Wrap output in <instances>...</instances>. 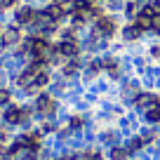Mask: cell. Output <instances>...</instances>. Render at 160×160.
<instances>
[{
	"instance_id": "6da1fadb",
	"label": "cell",
	"mask_w": 160,
	"mask_h": 160,
	"mask_svg": "<svg viewBox=\"0 0 160 160\" xmlns=\"http://www.w3.org/2000/svg\"><path fill=\"white\" fill-rule=\"evenodd\" d=\"M24 40V28L17 24H5L0 28V52H10V50H17Z\"/></svg>"
},
{
	"instance_id": "7a4b0ae2",
	"label": "cell",
	"mask_w": 160,
	"mask_h": 160,
	"mask_svg": "<svg viewBox=\"0 0 160 160\" xmlns=\"http://www.w3.org/2000/svg\"><path fill=\"white\" fill-rule=\"evenodd\" d=\"M118 21H120V14H108V12H104L101 17H97V19L92 21V28H94L101 38L113 40L115 35H118V31H120Z\"/></svg>"
},
{
	"instance_id": "3957f363",
	"label": "cell",
	"mask_w": 160,
	"mask_h": 160,
	"mask_svg": "<svg viewBox=\"0 0 160 160\" xmlns=\"http://www.w3.org/2000/svg\"><path fill=\"white\" fill-rule=\"evenodd\" d=\"M118 35H120V42H125V45H134V42H141V40H144L146 28H144V26H139L137 21H125V24L120 26Z\"/></svg>"
},
{
	"instance_id": "277c9868",
	"label": "cell",
	"mask_w": 160,
	"mask_h": 160,
	"mask_svg": "<svg viewBox=\"0 0 160 160\" xmlns=\"http://www.w3.org/2000/svg\"><path fill=\"white\" fill-rule=\"evenodd\" d=\"M35 14H38V7L33 5H17L14 10H12V24L21 26V28H28L31 24L35 21Z\"/></svg>"
},
{
	"instance_id": "5b68a950",
	"label": "cell",
	"mask_w": 160,
	"mask_h": 160,
	"mask_svg": "<svg viewBox=\"0 0 160 160\" xmlns=\"http://www.w3.org/2000/svg\"><path fill=\"white\" fill-rule=\"evenodd\" d=\"M139 7H141V2H137V0H125V7H122V19L125 21H134L137 19V14H139Z\"/></svg>"
},
{
	"instance_id": "8992f818",
	"label": "cell",
	"mask_w": 160,
	"mask_h": 160,
	"mask_svg": "<svg viewBox=\"0 0 160 160\" xmlns=\"http://www.w3.org/2000/svg\"><path fill=\"white\" fill-rule=\"evenodd\" d=\"M99 5L104 7V12H108V14H122L125 0H99Z\"/></svg>"
},
{
	"instance_id": "52a82bcc",
	"label": "cell",
	"mask_w": 160,
	"mask_h": 160,
	"mask_svg": "<svg viewBox=\"0 0 160 160\" xmlns=\"http://www.w3.org/2000/svg\"><path fill=\"white\" fill-rule=\"evenodd\" d=\"M130 151H127V146H111L108 151V158L111 160H130Z\"/></svg>"
},
{
	"instance_id": "ba28073f",
	"label": "cell",
	"mask_w": 160,
	"mask_h": 160,
	"mask_svg": "<svg viewBox=\"0 0 160 160\" xmlns=\"http://www.w3.org/2000/svg\"><path fill=\"white\" fill-rule=\"evenodd\" d=\"M12 99H14V92L10 90V87H0V108H5V106L12 104Z\"/></svg>"
},
{
	"instance_id": "9c48e42d",
	"label": "cell",
	"mask_w": 160,
	"mask_h": 160,
	"mask_svg": "<svg viewBox=\"0 0 160 160\" xmlns=\"http://www.w3.org/2000/svg\"><path fill=\"white\" fill-rule=\"evenodd\" d=\"M146 54L151 57V61H158L160 64V40H155V42H151V45L146 47Z\"/></svg>"
},
{
	"instance_id": "30bf717a",
	"label": "cell",
	"mask_w": 160,
	"mask_h": 160,
	"mask_svg": "<svg viewBox=\"0 0 160 160\" xmlns=\"http://www.w3.org/2000/svg\"><path fill=\"white\" fill-rule=\"evenodd\" d=\"M17 5H21V0H0V7H2L5 12H12Z\"/></svg>"
},
{
	"instance_id": "8fae6325",
	"label": "cell",
	"mask_w": 160,
	"mask_h": 160,
	"mask_svg": "<svg viewBox=\"0 0 160 160\" xmlns=\"http://www.w3.org/2000/svg\"><path fill=\"white\" fill-rule=\"evenodd\" d=\"M21 2H24V5H33V7L38 5V0H21Z\"/></svg>"
}]
</instances>
